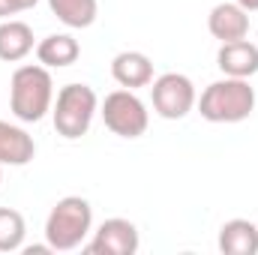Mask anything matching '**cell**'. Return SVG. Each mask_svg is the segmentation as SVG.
Returning a JSON list of instances; mask_svg holds the SVG:
<instances>
[{
  "label": "cell",
  "instance_id": "1",
  "mask_svg": "<svg viewBox=\"0 0 258 255\" xmlns=\"http://www.w3.org/2000/svg\"><path fill=\"white\" fill-rule=\"evenodd\" d=\"M54 105V81L48 66L24 63L9 81V111L21 123H39Z\"/></svg>",
  "mask_w": 258,
  "mask_h": 255
},
{
  "label": "cell",
  "instance_id": "2",
  "mask_svg": "<svg viewBox=\"0 0 258 255\" xmlns=\"http://www.w3.org/2000/svg\"><path fill=\"white\" fill-rule=\"evenodd\" d=\"M195 105L198 114L210 123H240L255 111V87L249 84V78L225 75L207 84Z\"/></svg>",
  "mask_w": 258,
  "mask_h": 255
},
{
  "label": "cell",
  "instance_id": "3",
  "mask_svg": "<svg viewBox=\"0 0 258 255\" xmlns=\"http://www.w3.org/2000/svg\"><path fill=\"white\" fill-rule=\"evenodd\" d=\"M93 231V207L81 195L60 198L45 219V240L54 252H69L87 240Z\"/></svg>",
  "mask_w": 258,
  "mask_h": 255
},
{
  "label": "cell",
  "instance_id": "4",
  "mask_svg": "<svg viewBox=\"0 0 258 255\" xmlns=\"http://www.w3.org/2000/svg\"><path fill=\"white\" fill-rule=\"evenodd\" d=\"M96 111H99V99H96L93 87L66 84V87H60V93H57V99L51 105V120H54L57 135L75 141V138L87 135Z\"/></svg>",
  "mask_w": 258,
  "mask_h": 255
},
{
  "label": "cell",
  "instance_id": "5",
  "mask_svg": "<svg viewBox=\"0 0 258 255\" xmlns=\"http://www.w3.org/2000/svg\"><path fill=\"white\" fill-rule=\"evenodd\" d=\"M150 96H153V111L165 120H183L195 108V84L183 72H162L159 78L150 81Z\"/></svg>",
  "mask_w": 258,
  "mask_h": 255
},
{
  "label": "cell",
  "instance_id": "6",
  "mask_svg": "<svg viewBox=\"0 0 258 255\" xmlns=\"http://www.w3.org/2000/svg\"><path fill=\"white\" fill-rule=\"evenodd\" d=\"M99 114H102L105 126L120 138H141L147 132V123H150L147 105L135 96V90H126V87L108 93Z\"/></svg>",
  "mask_w": 258,
  "mask_h": 255
},
{
  "label": "cell",
  "instance_id": "7",
  "mask_svg": "<svg viewBox=\"0 0 258 255\" xmlns=\"http://www.w3.org/2000/svg\"><path fill=\"white\" fill-rule=\"evenodd\" d=\"M138 228L135 222L129 219H105L96 231H93V240L87 243V252L93 255H135L138 252Z\"/></svg>",
  "mask_w": 258,
  "mask_h": 255
},
{
  "label": "cell",
  "instance_id": "8",
  "mask_svg": "<svg viewBox=\"0 0 258 255\" xmlns=\"http://www.w3.org/2000/svg\"><path fill=\"white\" fill-rule=\"evenodd\" d=\"M207 30L219 42H237L249 33V12L240 3H216L207 15Z\"/></svg>",
  "mask_w": 258,
  "mask_h": 255
},
{
  "label": "cell",
  "instance_id": "9",
  "mask_svg": "<svg viewBox=\"0 0 258 255\" xmlns=\"http://www.w3.org/2000/svg\"><path fill=\"white\" fill-rule=\"evenodd\" d=\"M216 66L222 69V75L231 78H252L258 72V45L249 39H237V42H222Z\"/></svg>",
  "mask_w": 258,
  "mask_h": 255
},
{
  "label": "cell",
  "instance_id": "10",
  "mask_svg": "<svg viewBox=\"0 0 258 255\" xmlns=\"http://www.w3.org/2000/svg\"><path fill=\"white\" fill-rule=\"evenodd\" d=\"M111 75L120 87L126 90H138L147 87L153 81V60L144 51H120L111 60Z\"/></svg>",
  "mask_w": 258,
  "mask_h": 255
},
{
  "label": "cell",
  "instance_id": "11",
  "mask_svg": "<svg viewBox=\"0 0 258 255\" xmlns=\"http://www.w3.org/2000/svg\"><path fill=\"white\" fill-rule=\"evenodd\" d=\"M36 156V141L27 135V129L0 120V165H27Z\"/></svg>",
  "mask_w": 258,
  "mask_h": 255
},
{
  "label": "cell",
  "instance_id": "12",
  "mask_svg": "<svg viewBox=\"0 0 258 255\" xmlns=\"http://www.w3.org/2000/svg\"><path fill=\"white\" fill-rule=\"evenodd\" d=\"M33 51V30L24 21L6 18L0 21V60L6 63H18Z\"/></svg>",
  "mask_w": 258,
  "mask_h": 255
},
{
  "label": "cell",
  "instance_id": "13",
  "mask_svg": "<svg viewBox=\"0 0 258 255\" xmlns=\"http://www.w3.org/2000/svg\"><path fill=\"white\" fill-rule=\"evenodd\" d=\"M219 252L222 255H255L258 228L249 219H231L219 228Z\"/></svg>",
  "mask_w": 258,
  "mask_h": 255
},
{
  "label": "cell",
  "instance_id": "14",
  "mask_svg": "<svg viewBox=\"0 0 258 255\" xmlns=\"http://www.w3.org/2000/svg\"><path fill=\"white\" fill-rule=\"evenodd\" d=\"M81 54V45L75 36L69 33H51L45 36L39 45H36V60L48 69H63V66H72Z\"/></svg>",
  "mask_w": 258,
  "mask_h": 255
},
{
  "label": "cell",
  "instance_id": "15",
  "mask_svg": "<svg viewBox=\"0 0 258 255\" xmlns=\"http://www.w3.org/2000/svg\"><path fill=\"white\" fill-rule=\"evenodd\" d=\"M48 9L57 15V21H63L72 30H84L96 21L99 15V3L96 0H48Z\"/></svg>",
  "mask_w": 258,
  "mask_h": 255
},
{
  "label": "cell",
  "instance_id": "16",
  "mask_svg": "<svg viewBox=\"0 0 258 255\" xmlns=\"http://www.w3.org/2000/svg\"><path fill=\"white\" fill-rule=\"evenodd\" d=\"M24 216L12 207H0V252H15L24 246Z\"/></svg>",
  "mask_w": 258,
  "mask_h": 255
},
{
  "label": "cell",
  "instance_id": "17",
  "mask_svg": "<svg viewBox=\"0 0 258 255\" xmlns=\"http://www.w3.org/2000/svg\"><path fill=\"white\" fill-rule=\"evenodd\" d=\"M18 12H24L21 0H0V21H6L9 15H18Z\"/></svg>",
  "mask_w": 258,
  "mask_h": 255
},
{
  "label": "cell",
  "instance_id": "18",
  "mask_svg": "<svg viewBox=\"0 0 258 255\" xmlns=\"http://www.w3.org/2000/svg\"><path fill=\"white\" fill-rule=\"evenodd\" d=\"M234 3H240L246 12H258V0H234Z\"/></svg>",
  "mask_w": 258,
  "mask_h": 255
},
{
  "label": "cell",
  "instance_id": "19",
  "mask_svg": "<svg viewBox=\"0 0 258 255\" xmlns=\"http://www.w3.org/2000/svg\"><path fill=\"white\" fill-rule=\"evenodd\" d=\"M36 3H39V0H21V6H24V9H33Z\"/></svg>",
  "mask_w": 258,
  "mask_h": 255
},
{
  "label": "cell",
  "instance_id": "20",
  "mask_svg": "<svg viewBox=\"0 0 258 255\" xmlns=\"http://www.w3.org/2000/svg\"><path fill=\"white\" fill-rule=\"evenodd\" d=\"M0 180H3V165H0Z\"/></svg>",
  "mask_w": 258,
  "mask_h": 255
}]
</instances>
